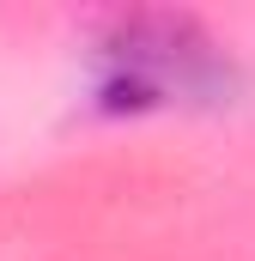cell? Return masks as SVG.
<instances>
[{"mask_svg":"<svg viewBox=\"0 0 255 261\" xmlns=\"http://www.w3.org/2000/svg\"><path fill=\"white\" fill-rule=\"evenodd\" d=\"M237 73L225 49L183 12H134L104 43V103L146 110L170 97H225Z\"/></svg>","mask_w":255,"mask_h":261,"instance_id":"1","label":"cell"}]
</instances>
